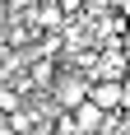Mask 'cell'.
I'll return each mask as SVG.
<instances>
[{"mask_svg":"<svg viewBox=\"0 0 130 135\" xmlns=\"http://www.w3.org/2000/svg\"><path fill=\"white\" fill-rule=\"evenodd\" d=\"M88 79H112V84H126L130 79V51H126V42L98 47V61H93Z\"/></svg>","mask_w":130,"mask_h":135,"instance_id":"1","label":"cell"},{"mask_svg":"<svg viewBox=\"0 0 130 135\" xmlns=\"http://www.w3.org/2000/svg\"><path fill=\"white\" fill-rule=\"evenodd\" d=\"M88 84H93L88 75H79V70H61V75H56V84L47 89V98H51L61 112H74L79 103H88Z\"/></svg>","mask_w":130,"mask_h":135,"instance_id":"2","label":"cell"},{"mask_svg":"<svg viewBox=\"0 0 130 135\" xmlns=\"http://www.w3.org/2000/svg\"><path fill=\"white\" fill-rule=\"evenodd\" d=\"M121 93H126V84H112V79H93L88 84V103L102 112H121Z\"/></svg>","mask_w":130,"mask_h":135,"instance_id":"3","label":"cell"},{"mask_svg":"<svg viewBox=\"0 0 130 135\" xmlns=\"http://www.w3.org/2000/svg\"><path fill=\"white\" fill-rule=\"evenodd\" d=\"M70 117H74V135H102V121H107V112H102V107H93V103H79Z\"/></svg>","mask_w":130,"mask_h":135,"instance_id":"4","label":"cell"}]
</instances>
